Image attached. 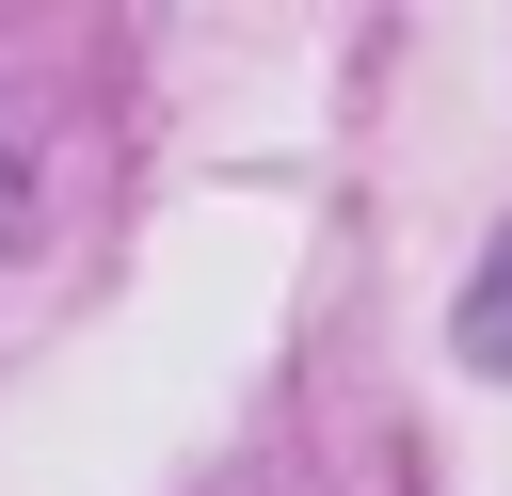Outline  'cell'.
Segmentation results:
<instances>
[{
  "instance_id": "6da1fadb",
  "label": "cell",
  "mask_w": 512,
  "mask_h": 496,
  "mask_svg": "<svg viewBox=\"0 0 512 496\" xmlns=\"http://www.w3.org/2000/svg\"><path fill=\"white\" fill-rule=\"evenodd\" d=\"M464 352H480V368H512V240H496V256H480V288H464Z\"/></svg>"
}]
</instances>
